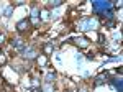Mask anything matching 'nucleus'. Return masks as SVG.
<instances>
[{"label":"nucleus","instance_id":"obj_1","mask_svg":"<svg viewBox=\"0 0 123 92\" xmlns=\"http://www.w3.org/2000/svg\"><path fill=\"white\" fill-rule=\"evenodd\" d=\"M98 26V21H97V18H84L79 21V25H77V28L80 30V31H87V30H94V28Z\"/></svg>","mask_w":123,"mask_h":92},{"label":"nucleus","instance_id":"obj_2","mask_svg":"<svg viewBox=\"0 0 123 92\" xmlns=\"http://www.w3.org/2000/svg\"><path fill=\"white\" fill-rule=\"evenodd\" d=\"M92 5H94L95 12H105V10L112 8V3H110V2H102V0H97V2H94Z\"/></svg>","mask_w":123,"mask_h":92},{"label":"nucleus","instance_id":"obj_3","mask_svg":"<svg viewBox=\"0 0 123 92\" xmlns=\"http://www.w3.org/2000/svg\"><path fill=\"white\" fill-rule=\"evenodd\" d=\"M31 28V23H30V20H20L18 23H17V30L18 31H26V30H30Z\"/></svg>","mask_w":123,"mask_h":92},{"label":"nucleus","instance_id":"obj_4","mask_svg":"<svg viewBox=\"0 0 123 92\" xmlns=\"http://www.w3.org/2000/svg\"><path fill=\"white\" fill-rule=\"evenodd\" d=\"M38 21H39V10L35 7V8L31 10V15H30V23L31 25H36Z\"/></svg>","mask_w":123,"mask_h":92},{"label":"nucleus","instance_id":"obj_5","mask_svg":"<svg viewBox=\"0 0 123 92\" xmlns=\"http://www.w3.org/2000/svg\"><path fill=\"white\" fill-rule=\"evenodd\" d=\"M25 56H26L28 59H35V58H38V51L33 49V48H28V49L25 51Z\"/></svg>","mask_w":123,"mask_h":92},{"label":"nucleus","instance_id":"obj_6","mask_svg":"<svg viewBox=\"0 0 123 92\" xmlns=\"http://www.w3.org/2000/svg\"><path fill=\"white\" fill-rule=\"evenodd\" d=\"M76 43H77L79 46H80V48H85V46H89V41H87L85 38H77V39H76Z\"/></svg>","mask_w":123,"mask_h":92},{"label":"nucleus","instance_id":"obj_7","mask_svg":"<svg viewBox=\"0 0 123 92\" xmlns=\"http://www.w3.org/2000/svg\"><path fill=\"white\" fill-rule=\"evenodd\" d=\"M21 45H23V39H20V38H15V39H12V46H13V48H17V49H18Z\"/></svg>","mask_w":123,"mask_h":92},{"label":"nucleus","instance_id":"obj_8","mask_svg":"<svg viewBox=\"0 0 123 92\" xmlns=\"http://www.w3.org/2000/svg\"><path fill=\"white\" fill-rule=\"evenodd\" d=\"M54 51V46L51 45V43H48V45H44V56L46 54H51Z\"/></svg>","mask_w":123,"mask_h":92},{"label":"nucleus","instance_id":"obj_9","mask_svg":"<svg viewBox=\"0 0 123 92\" xmlns=\"http://www.w3.org/2000/svg\"><path fill=\"white\" fill-rule=\"evenodd\" d=\"M36 59H38V64H39V66H46V63H48V58H46V56H44V54L38 56Z\"/></svg>","mask_w":123,"mask_h":92},{"label":"nucleus","instance_id":"obj_10","mask_svg":"<svg viewBox=\"0 0 123 92\" xmlns=\"http://www.w3.org/2000/svg\"><path fill=\"white\" fill-rule=\"evenodd\" d=\"M104 79H107V76H104V74H100V76H98V77L95 79V84H97V85H100V84H104V82H105Z\"/></svg>","mask_w":123,"mask_h":92},{"label":"nucleus","instance_id":"obj_11","mask_svg":"<svg viewBox=\"0 0 123 92\" xmlns=\"http://www.w3.org/2000/svg\"><path fill=\"white\" fill-rule=\"evenodd\" d=\"M41 20H49V12L48 10H41Z\"/></svg>","mask_w":123,"mask_h":92},{"label":"nucleus","instance_id":"obj_12","mask_svg":"<svg viewBox=\"0 0 123 92\" xmlns=\"http://www.w3.org/2000/svg\"><path fill=\"white\" fill-rule=\"evenodd\" d=\"M113 85L118 89V92H122V81L120 79H113Z\"/></svg>","mask_w":123,"mask_h":92},{"label":"nucleus","instance_id":"obj_13","mask_svg":"<svg viewBox=\"0 0 123 92\" xmlns=\"http://www.w3.org/2000/svg\"><path fill=\"white\" fill-rule=\"evenodd\" d=\"M12 12H13V7L8 5V7L5 8V12H3V15H5V17H10V15H12Z\"/></svg>","mask_w":123,"mask_h":92},{"label":"nucleus","instance_id":"obj_14","mask_svg":"<svg viewBox=\"0 0 123 92\" xmlns=\"http://www.w3.org/2000/svg\"><path fill=\"white\" fill-rule=\"evenodd\" d=\"M53 79H54V72H48V76H46V84H51V82H53Z\"/></svg>","mask_w":123,"mask_h":92},{"label":"nucleus","instance_id":"obj_15","mask_svg":"<svg viewBox=\"0 0 123 92\" xmlns=\"http://www.w3.org/2000/svg\"><path fill=\"white\" fill-rule=\"evenodd\" d=\"M51 5H53V7H61V5H62V0H53Z\"/></svg>","mask_w":123,"mask_h":92},{"label":"nucleus","instance_id":"obj_16","mask_svg":"<svg viewBox=\"0 0 123 92\" xmlns=\"http://www.w3.org/2000/svg\"><path fill=\"white\" fill-rule=\"evenodd\" d=\"M5 63H7V58H5V54L0 53V64H5Z\"/></svg>","mask_w":123,"mask_h":92},{"label":"nucleus","instance_id":"obj_17","mask_svg":"<svg viewBox=\"0 0 123 92\" xmlns=\"http://www.w3.org/2000/svg\"><path fill=\"white\" fill-rule=\"evenodd\" d=\"M98 43H100V45H104V43H105V36L102 35V33L98 35Z\"/></svg>","mask_w":123,"mask_h":92},{"label":"nucleus","instance_id":"obj_18","mask_svg":"<svg viewBox=\"0 0 123 92\" xmlns=\"http://www.w3.org/2000/svg\"><path fill=\"white\" fill-rule=\"evenodd\" d=\"M3 39H5V35H2V33H0V43H3Z\"/></svg>","mask_w":123,"mask_h":92},{"label":"nucleus","instance_id":"obj_19","mask_svg":"<svg viewBox=\"0 0 123 92\" xmlns=\"http://www.w3.org/2000/svg\"><path fill=\"white\" fill-rule=\"evenodd\" d=\"M79 92H87V89H84V87H82V89H80Z\"/></svg>","mask_w":123,"mask_h":92},{"label":"nucleus","instance_id":"obj_20","mask_svg":"<svg viewBox=\"0 0 123 92\" xmlns=\"http://www.w3.org/2000/svg\"><path fill=\"white\" fill-rule=\"evenodd\" d=\"M33 92H43V91H41V89H39V91H33Z\"/></svg>","mask_w":123,"mask_h":92}]
</instances>
